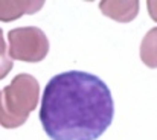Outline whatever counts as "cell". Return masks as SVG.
I'll return each mask as SVG.
<instances>
[{
    "instance_id": "obj_7",
    "label": "cell",
    "mask_w": 157,
    "mask_h": 140,
    "mask_svg": "<svg viewBox=\"0 0 157 140\" xmlns=\"http://www.w3.org/2000/svg\"><path fill=\"white\" fill-rule=\"evenodd\" d=\"M12 69V59L8 56V49L3 38V31L0 29V79H3Z\"/></svg>"
},
{
    "instance_id": "obj_2",
    "label": "cell",
    "mask_w": 157,
    "mask_h": 140,
    "mask_svg": "<svg viewBox=\"0 0 157 140\" xmlns=\"http://www.w3.org/2000/svg\"><path fill=\"white\" fill-rule=\"evenodd\" d=\"M40 100L38 81L29 73L17 75L0 92V125L3 128L21 127Z\"/></svg>"
},
{
    "instance_id": "obj_3",
    "label": "cell",
    "mask_w": 157,
    "mask_h": 140,
    "mask_svg": "<svg viewBox=\"0 0 157 140\" xmlns=\"http://www.w3.org/2000/svg\"><path fill=\"white\" fill-rule=\"evenodd\" d=\"M8 56L25 62H40L49 52V40L46 34L35 26L17 28L8 32Z\"/></svg>"
},
{
    "instance_id": "obj_4",
    "label": "cell",
    "mask_w": 157,
    "mask_h": 140,
    "mask_svg": "<svg viewBox=\"0 0 157 140\" xmlns=\"http://www.w3.org/2000/svg\"><path fill=\"white\" fill-rule=\"evenodd\" d=\"M99 9L108 18L121 23H128L137 15L139 2H101Z\"/></svg>"
},
{
    "instance_id": "obj_8",
    "label": "cell",
    "mask_w": 157,
    "mask_h": 140,
    "mask_svg": "<svg viewBox=\"0 0 157 140\" xmlns=\"http://www.w3.org/2000/svg\"><path fill=\"white\" fill-rule=\"evenodd\" d=\"M147 8H148L150 17L154 21H157V2H147Z\"/></svg>"
},
{
    "instance_id": "obj_6",
    "label": "cell",
    "mask_w": 157,
    "mask_h": 140,
    "mask_svg": "<svg viewBox=\"0 0 157 140\" xmlns=\"http://www.w3.org/2000/svg\"><path fill=\"white\" fill-rule=\"evenodd\" d=\"M140 59L147 67L157 69V28L148 31L144 37L140 44Z\"/></svg>"
},
{
    "instance_id": "obj_1",
    "label": "cell",
    "mask_w": 157,
    "mask_h": 140,
    "mask_svg": "<svg viewBox=\"0 0 157 140\" xmlns=\"http://www.w3.org/2000/svg\"><path fill=\"white\" fill-rule=\"evenodd\" d=\"M114 116L110 89L92 73L69 70L46 84L40 122L52 140H96Z\"/></svg>"
},
{
    "instance_id": "obj_5",
    "label": "cell",
    "mask_w": 157,
    "mask_h": 140,
    "mask_svg": "<svg viewBox=\"0 0 157 140\" xmlns=\"http://www.w3.org/2000/svg\"><path fill=\"white\" fill-rule=\"evenodd\" d=\"M44 2H0V21H12L40 11Z\"/></svg>"
}]
</instances>
